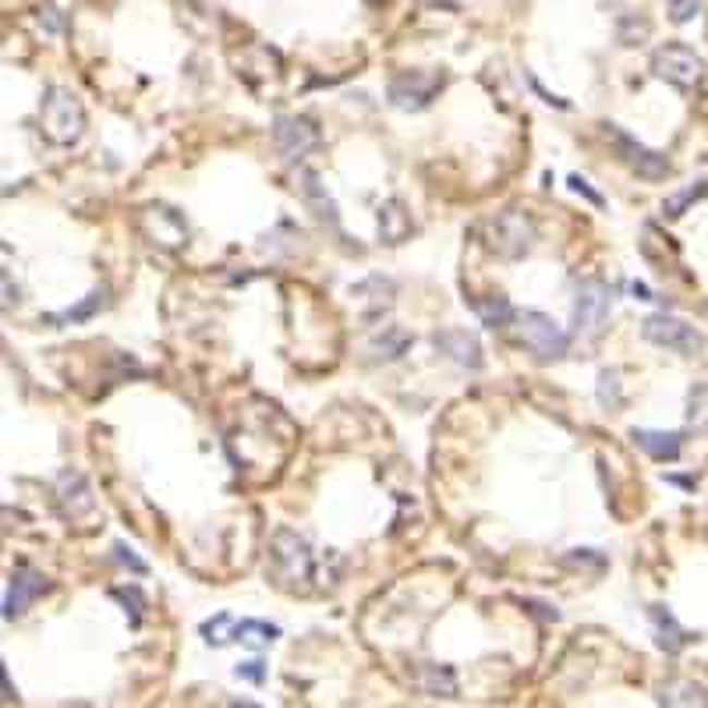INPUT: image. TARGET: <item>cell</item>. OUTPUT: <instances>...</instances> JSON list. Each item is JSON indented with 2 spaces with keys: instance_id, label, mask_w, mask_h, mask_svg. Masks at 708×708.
Listing matches in <instances>:
<instances>
[{
  "instance_id": "cell-16",
  "label": "cell",
  "mask_w": 708,
  "mask_h": 708,
  "mask_svg": "<svg viewBox=\"0 0 708 708\" xmlns=\"http://www.w3.org/2000/svg\"><path fill=\"white\" fill-rule=\"evenodd\" d=\"M376 223H379V237L387 241V245H401V241H407L411 227H415L401 198H387L376 212Z\"/></svg>"
},
{
  "instance_id": "cell-31",
  "label": "cell",
  "mask_w": 708,
  "mask_h": 708,
  "mask_svg": "<svg viewBox=\"0 0 708 708\" xmlns=\"http://www.w3.org/2000/svg\"><path fill=\"white\" fill-rule=\"evenodd\" d=\"M234 673H237L241 680H252V684H263V680H266V666H263L259 659H252V662H241Z\"/></svg>"
},
{
  "instance_id": "cell-17",
  "label": "cell",
  "mask_w": 708,
  "mask_h": 708,
  "mask_svg": "<svg viewBox=\"0 0 708 708\" xmlns=\"http://www.w3.org/2000/svg\"><path fill=\"white\" fill-rule=\"evenodd\" d=\"M631 439L642 447L651 461H676L684 450V436L680 432H659V429H634Z\"/></svg>"
},
{
  "instance_id": "cell-9",
  "label": "cell",
  "mask_w": 708,
  "mask_h": 708,
  "mask_svg": "<svg viewBox=\"0 0 708 708\" xmlns=\"http://www.w3.org/2000/svg\"><path fill=\"white\" fill-rule=\"evenodd\" d=\"M142 231L152 237V245H163V248L188 245V223H184L178 209H170L163 203H152L142 209Z\"/></svg>"
},
{
  "instance_id": "cell-25",
  "label": "cell",
  "mask_w": 708,
  "mask_h": 708,
  "mask_svg": "<svg viewBox=\"0 0 708 708\" xmlns=\"http://www.w3.org/2000/svg\"><path fill=\"white\" fill-rule=\"evenodd\" d=\"M687 429L708 432V382H694L687 393Z\"/></svg>"
},
{
  "instance_id": "cell-4",
  "label": "cell",
  "mask_w": 708,
  "mask_h": 708,
  "mask_svg": "<svg viewBox=\"0 0 708 708\" xmlns=\"http://www.w3.org/2000/svg\"><path fill=\"white\" fill-rule=\"evenodd\" d=\"M517 337H521V344L528 347L535 358H542V362H557L566 354V344H571V337L563 333V326L546 316V312H535V308H524L517 312Z\"/></svg>"
},
{
  "instance_id": "cell-12",
  "label": "cell",
  "mask_w": 708,
  "mask_h": 708,
  "mask_svg": "<svg viewBox=\"0 0 708 708\" xmlns=\"http://www.w3.org/2000/svg\"><path fill=\"white\" fill-rule=\"evenodd\" d=\"M57 503H61V510H64L71 521L89 517L93 510H96L89 478H85L82 472H75V467H68V472L57 475Z\"/></svg>"
},
{
  "instance_id": "cell-3",
  "label": "cell",
  "mask_w": 708,
  "mask_h": 708,
  "mask_svg": "<svg viewBox=\"0 0 708 708\" xmlns=\"http://www.w3.org/2000/svg\"><path fill=\"white\" fill-rule=\"evenodd\" d=\"M269 549H273V574L288 588L312 581V574H316V552L294 528H277L269 538Z\"/></svg>"
},
{
  "instance_id": "cell-15",
  "label": "cell",
  "mask_w": 708,
  "mask_h": 708,
  "mask_svg": "<svg viewBox=\"0 0 708 708\" xmlns=\"http://www.w3.org/2000/svg\"><path fill=\"white\" fill-rule=\"evenodd\" d=\"M659 705L662 708H708V694L698 680L673 676L659 687Z\"/></svg>"
},
{
  "instance_id": "cell-26",
  "label": "cell",
  "mask_w": 708,
  "mask_h": 708,
  "mask_svg": "<svg viewBox=\"0 0 708 708\" xmlns=\"http://www.w3.org/2000/svg\"><path fill=\"white\" fill-rule=\"evenodd\" d=\"M705 195H708V178L694 181L691 188H684V192H676V195L666 198V203H662V217H670V220L684 217L687 206H691V203H698V198H705Z\"/></svg>"
},
{
  "instance_id": "cell-13",
  "label": "cell",
  "mask_w": 708,
  "mask_h": 708,
  "mask_svg": "<svg viewBox=\"0 0 708 708\" xmlns=\"http://www.w3.org/2000/svg\"><path fill=\"white\" fill-rule=\"evenodd\" d=\"M432 344L439 354H447V358L453 365H461V368H481V344H478V337L475 333H467L461 330V326H447V330H439L432 337Z\"/></svg>"
},
{
  "instance_id": "cell-32",
  "label": "cell",
  "mask_w": 708,
  "mask_h": 708,
  "mask_svg": "<svg viewBox=\"0 0 708 708\" xmlns=\"http://www.w3.org/2000/svg\"><path fill=\"white\" fill-rule=\"evenodd\" d=\"M113 599H121L124 606L132 602V606H135V620L142 617V609H146V599H142V591H138L135 585H132V588H118V591H113Z\"/></svg>"
},
{
  "instance_id": "cell-34",
  "label": "cell",
  "mask_w": 708,
  "mask_h": 708,
  "mask_svg": "<svg viewBox=\"0 0 708 708\" xmlns=\"http://www.w3.org/2000/svg\"><path fill=\"white\" fill-rule=\"evenodd\" d=\"M631 294L637 297V302H651V294H648L645 283H631Z\"/></svg>"
},
{
  "instance_id": "cell-5",
  "label": "cell",
  "mask_w": 708,
  "mask_h": 708,
  "mask_svg": "<svg viewBox=\"0 0 708 708\" xmlns=\"http://www.w3.org/2000/svg\"><path fill=\"white\" fill-rule=\"evenodd\" d=\"M609 312H613V291L602 280H577L574 294V337L581 340H599Z\"/></svg>"
},
{
  "instance_id": "cell-27",
  "label": "cell",
  "mask_w": 708,
  "mask_h": 708,
  "mask_svg": "<svg viewBox=\"0 0 708 708\" xmlns=\"http://www.w3.org/2000/svg\"><path fill=\"white\" fill-rule=\"evenodd\" d=\"M595 396H599V404L609 407V411H617L623 404V387H620V373H617V368H602V373H599V390H595Z\"/></svg>"
},
{
  "instance_id": "cell-11",
  "label": "cell",
  "mask_w": 708,
  "mask_h": 708,
  "mask_svg": "<svg viewBox=\"0 0 708 708\" xmlns=\"http://www.w3.org/2000/svg\"><path fill=\"white\" fill-rule=\"evenodd\" d=\"M609 135H613V142H617V149L623 152V160H627L637 174H642L645 181H662L666 174H670V160H666L662 152H656V149H648V146H642L634 135H627V132H620L617 124H609Z\"/></svg>"
},
{
  "instance_id": "cell-22",
  "label": "cell",
  "mask_w": 708,
  "mask_h": 708,
  "mask_svg": "<svg viewBox=\"0 0 708 708\" xmlns=\"http://www.w3.org/2000/svg\"><path fill=\"white\" fill-rule=\"evenodd\" d=\"M107 288H96L89 297H82V302L75 308H64V312H53V316H47V322L53 326H64V322H85V319H93L99 308L107 305Z\"/></svg>"
},
{
  "instance_id": "cell-33",
  "label": "cell",
  "mask_w": 708,
  "mask_h": 708,
  "mask_svg": "<svg viewBox=\"0 0 708 708\" xmlns=\"http://www.w3.org/2000/svg\"><path fill=\"white\" fill-rule=\"evenodd\" d=\"M571 188H574V192H581V195H588L595 206H602V195H599V192H591L585 178H571Z\"/></svg>"
},
{
  "instance_id": "cell-23",
  "label": "cell",
  "mask_w": 708,
  "mask_h": 708,
  "mask_svg": "<svg viewBox=\"0 0 708 708\" xmlns=\"http://www.w3.org/2000/svg\"><path fill=\"white\" fill-rule=\"evenodd\" d=\"M302 192H305L308 203L316 206V217H319L322 223H330V227L340 223V220H337V206H333V198L322 192V184H319V174H316V170H305V184H302Z\"/></svg>"
},
{
  "instance_id": "cell-18",
  "label": "cell",
  "mask_w": 708,
  "mask_h": 708,
  "mask_svg": "<svg viewBox=\"0 0 708 708\" xmlns=\"http://www.w3.org/2000/svg\"><path fill=\"white\" fill-rule=\"evenodd\" d=\"M648 617H651V623H656V634H659L656 642H659V648L670 651V656H676V651L687 645V631L680 627V623L673 620V613H670L666 606H651Z\"/></svg>"
},
{
  "instance_id": "cell-6",
  "label": "cell",
  "mask_w": 708,
  "mask_h": 708,
  "mask_svg": "<svg viewBox=\"0 0 708 708\" xmlns=\"http://www.w3.org/2000/svg\"><path fill=\"white\" fill-rule=\"evenodd\" d=\"M651 71H656V78L676 85V89H694V85L705 82L708 68L687 42H666L651 53Z\"/></svg>"
},
{
  "instance_id": "cell-28",
  "label": "cell",
  "mask_w": 708,
  "mask_h": 708,
  "mask_svg": "<svg viewBox=\"0 0 708 708\" xmlns=\"http://www.w3.org/2000/svg\"><path fill=\"white\" fill-rule=\"evenodd\" d=\"M227 627H234V620L227 617V613H220L217 620H206V623H203V634H206V642H209V645H227V642H231V637L223 634Z\"/></svg>"
},
{
  "instance_id": "cell-19",
  "label": "cell",
  "mask_w": 708,
  "mask_h": 708,
  "mask_svg": "<svg viewBox=\"0 0 708 708\" xmlns=\"http://www.w3.org/2000/svg\"><path fill=\"white\" fill-rule=\"evenodd\" d=\"M472 308L478 312L481 326H489V330H500V326H510L517 319V308L506 302L503 294H489V297H475Z\"/></svg>"
},
{
  "instance_id": "cell-1",
  "label": "cell",
  "mask_w": 708,
  "mask_h": 708,
  "mask_svg": "<svg viewBox=\"0 0 708 708\" xmlns=\"http://www.w3.org/2000/svg\"><path fill=\"white\" fill-rule=\"evenodd\" d=\"M535 237H538V227L521 209H503L486 223V245L500 259H524L532 252Z\"/></svg>"
},
{
  "instance_id": "cell-14",
  "label": "cell",
  "mask_w": 708,
  "mask_h": 708,
  "mask_svg": "<svg viewBox=\"0 0 708 708\" xmlns=\"http://www.w3.org/2000/svg\"><path fill=\"white\" fill-rule=\"evenodd\" d=\"M42 588H47V577L36 574V571H28V566H25V571H19V574H11L8 591H4V617L8 620L22 617L25 609H28V602H33Z\"/></svg>"
},
{
  "instance_id": "cell-2",
  "label": "cell",
  "mask_w": 708,
  "mask_h": 708,
  "mask_svg": "<svg viewBox=\"0 0 708 708\" xmlns=\"http://www.w3.org/2000/svg\"><path fill=\"white\" fill-rule=\"evenodd\" d=\"M39 113H42V127H47V135L57 146H71L85 132V110L78 103V96L64 89V85H50L47 96H42Z\"/></svg>"
},
{
  "instance_id": "cell-7",
  "label": "cell",
  "mask_w": 708,
  "mask_h": 708,
  "mask_svg": "<svg viewBox=\"0 0 708 708\" xmlns=\"http://www.w3.org/2000/svg\"><path fill=\"white\" fill-rule=\"evenodd\" d=\"M642 333L651 344H659L666 351H676V354H698L705 347V337L701 330H694L691 322L676 319V316H666V312H656L642 322Z\"/></svg>"
},
{
  "instance_id": "cell-24",
  "label": "cell",
  "mask_w": 708,
  "mask_h": 708,
  "mask_svg": "<svg viewBox=\"0 0 708 708\" xmlns=\"http://www.w3.org/2000/svg\"><path fill=\"white\" fill-rule=\"evenodd\" d=\"M422 687L436 694V698H453V694H457V676H453L447 666L422 662Z\"/></svg>"
},
{
  "instance_id": "cell-20",
  "label": "cell",
  "mask_w": 708,
  "mask_h": 708,
  "mask_svg": "<svg viewBox=\"0 0 708 708\" xmlns=\"http://www.w3.org/2000/svg\"><path fill=\"white\" fill-rule=\"evenodd\" d=\"M368 347H373L376 358L396 362V358H401V354L411 347V333L404 330V326H382V333H379Z\"/></svg>"
},
{
  "instance_id": "cell-10",
  "label": "cell",
  "mask_w": 708,
  "mask_h": 708,
  "mask_svg": "<svg viewBox=\"0 0 708 708\" xmlns=\"http://www.w3.org/2000/svg\"><path fill=\"white\" fill-rule=\"evenodd\" d=\"M439 89H443V75H418V71H407V75H396L390 82V103L401 110H425Z\"/></svg>"
},
{
  "instance_id": "cell-21",
  "label": "cell",
  "mask_w": 708,
  "mask_h": 708,
  "mask_svg": "<svg viewBox=\"0 0 708 708\" xmlns=\"http://www.w3.org/2000/svg\"><path fill=\"white\" fill-rule=\"evenodd\" d=\"M277 637H280V627H273V623H266V620L234 623V642H241L245 648H266V645H273Z\"/></svg>"
},
{
  "instance_id": "cell-29",
  "label": "cell",
  "mask_w": 708,
  "mask_h": 708,
  "mask_svg": "<svg viewBox=\"0 0 708 708\" xmlns=\"http://www.w3.org/2000/svg\"><path fill=\"white\" fill-rule=\"evenodd\" d=\"M113 557H118V563L132 566L135 574H146V571H149V566H146V560H138V557H135V549H127L124 542H118V546H113Z\"/></svg>"
},
{
  "instance_id": "cell-8",
  "label": "cell",
  "mask_w": 708,
  "mask_h": 708,
  "mask_svg": "<svg viewBox=\"0 0 708 708\" xmlns=\"http://www.w3.org/2000/svg\"><path fill=\"white\" fill-rule=\"evenodd\" d=\"M273 142L283 160H305V156L319 146V127L308 118H297V113H283L273 121Z\"/></svg>"
},
{
  "instance_id": "cell-35",
  "label": "cell",
  "mask_w": 708,
  "mask_h": 708,
  "mask_svg": "<svg viewBox=\"0 0 708 708\" xmlns=\"http://www.w3.org/2000/svg\"><path fill=\"white\" fill-rule=\"evenodd\" d=\"M231 708H259V705H252V701H231Z\"/></svg>"
},
{
  "instance_id": "cell-30",
  "label": "cell",
  "mask_w": 708,
  "mask_h": 708,
  "mask_svg": "<svg viewBox=\"0 0 708 708\" xmlns=\"http://www.w3.org/2000/svg\"><path fill=\"white\" fill-rule=\"evenodd\" d=\"M670 11H673L670 19H673V22H680V25H684V22H691L694 14L701 11V4H698V0H673V4H670Z\"/></svg>"
}]
</instances>
